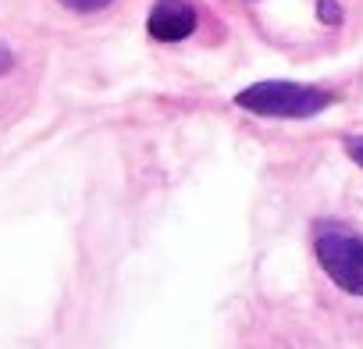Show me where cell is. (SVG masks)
Segmentation results:
<instances>
[{
  "label": "cell",
  "mask_w": 363,
  "mask_h": 349,
  "mask_svg": "<svg viewBox=\"0 0 363 349\" xmlns=\"http://www.w3.org/2000/svg\"><path fill=\"white\" fill-rule=\"evenodd\" d=\"M146 29L160 43H178L196 33V8L186 4V0H157L150 8Z\"/></svg>",
  "instance_id": "obj_3"
},
{
  "label": "cell",
  "mask_w": 363,
  "mask_h": 349,
  "mask_svg": "<svg viewBox=\"0 0 363 349\" xmlns=\"http://www.w3.org/2000/svg\"><path fill=\"white\" fill-rule=\"evenodd\" d=\"M61 4L79 11V15H89V11H104L107 4H114V0H61Z\"/></svg>",
  "instance_id": "obj_4"
},
{
  "label": "cell",
  "mask_w": 363,
  "mask_h": 349,
  "mask_svg": "<svg viewBox=\"0 0 363 349\" xmlns=\"http://www.w3.org/2000/svg\"><path fill=\"white\" fill-rule=\"evenodd\" d=\"M345 150H349V157L363 167V135H349V139H345Z\"/></svg>",
  "instance_id": "obj_6"
},
{
  "label": "cell",
  "mask_w": 363,
  "mask_h": 349,
  "mask_svg": "<svg viewBox=\"0 0 363 349\" xmlns=\"http://www.w3.org/2000/svg\"><path fill=\"white\" fill-rule=\"evenodd\" d=\"M320 267L328 271V278L345 289L349 296H363V243L349 232H335L324 228L313 243Z\"/></svg>",
  "instance_id": "obj_2"
},
{
  "label": "cell",
  "mask_w": 363,
  "mask_h": 349,
  "mask_svg": "<svg viewBox=\"0 0 363 349\" xmlns=\"http://www.w3.org/2000/svg\"><path fill=\"white\" fill-rule=\"evenodd\" d=\"M235 104L264 118H310L331 104V93L299 82H253L235 96Z\"/></svg>",
  "instance_id": "obj_1"
},
{
  "label": "cell",
  "mask_w": 363,
  "mask_h": 349,
  "mask_svg": "<svg viewBox=\"0 0 363 349\" xmlns=\"http://www.w3.org/2000/svg\"><path fill=\"white\" fill-rule=\"evenodd\" d=\"M317 15H320L324 26H338V22H342V8L335 4V0H320V4H317Z\"/></svg>",
  "instance_id": "obj_5"
},
{
  "label": "cell",
  "mask_w": 363,
  "mask_h": 349,
  "mask_svg": "<svg viewBox=\"0 0 363 349\" xmlns=\"http://www.w3.org/2000/svg\"><path fill=\"white\" fill-rule=\"evenodd\" d=\"M11 65H15V61H11V54H8L4 47H0V72H8Z\"/></svg>",
  "instance_id": "obj_7"
}]
</instances>
